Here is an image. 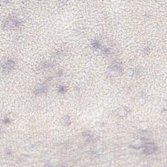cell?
Instances as JSON below:
<instances>
[{"mask_svg":"<svg viewBox=\"0 0 167 167\" xmlns=\"http://www.w3.org/2000/svg\"><path fill=\"white\" fill-rule=\"evenodd\" d=\"M156 146L153 144H149L146 146L145 152L148 153H153L156 151Z\"/></svg>","mask_w":167,"mask_h":167,"instance_id":"1","label":"cell"}]
</instances>
